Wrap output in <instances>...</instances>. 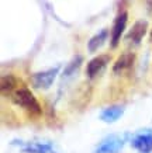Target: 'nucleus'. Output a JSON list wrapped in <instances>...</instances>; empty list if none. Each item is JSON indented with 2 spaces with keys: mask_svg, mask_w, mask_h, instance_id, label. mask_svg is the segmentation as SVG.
Returning a JSON list of instances; mask_svg holds the SVG:
<instances>
[{
  "mask_svg": "<svg viewBox=\"0 0 152 153\" xmlns=\"http://www.w3.org/2000/svg\"><path fill=\"white\" fill-rule=\"evenodd\" d=\"M134 58H135L134 53H123L118 59L115 60L114 66H113V72L115 74H118V73H123L124 70L130 69L134 63Z\"/></svg>",
  "mask_w": 152,
  "mask_h": 153,
  "instance_id": "9d476101",
  "label": "nucleus"
},
{
  "mask_svg": "<svg viewBox=\"0 0 152 153\" xmlns=\"http://www.w3.org/2000/svg\"><path fill=\"white\" fill-rule=\"evenodd\" d=\"M16 86H17V79H16L14 76H11V74L3 76L1 80H0V90H1V94H3V96L14 93V91H16Z\"/></svg>",
  "mask_w": 152,
  "mask_h": 153,
  "instance_id": "f8f14e48",
  "label": "nucleus"
},
{
  "mask_svg": "<svg viewBox=\"0 0 152 153\" xmlns=\"http://www.w3.org/2000/svg\"><path fill=\"white\" fill-rule=\"evenodd\" d=\"M109 60H110V56L109 55H100V56H97V58H93L88 63V66H86V74H88V77L93 79L99 73H101L103 69L107 66Z\"/></svg>",
  "mask_w": 152,
  "mask_h": 153,
  "instance_id": "423d86ee",
  "label": "nucleus"
},
{
  "mask_svg": "<svg viewBox=\"0 0 152 153\" xmlns=\"http://www.w3.org/2000/svg\"><path fill=\"white\" fill-rule=\"evenodd\" d=\"M13 102L17 105L23 107L24 110L31 114V115H41V105L37 101V98L34 97V94L28 90V88H17L11 96Z\"/></svg>",
  "mask_w": 152,
  "mask_h": 153,
  "instance_id": "f257e3e1",
  "label": "nucleus"
},
{
  "mask_svg": "<svg viewBox=\"0 0 152 153\" xmlns=\"http://www.w3.org/2000/svg\"><path fill=\"white\" fill-rule=\"evenodd\" d=\"M124 114V107L123 105H113L109 107L106 110L100 112V120L107 124H113L115 121H118Z\"/></svg>",
  "mask_w": 152,
  "mask_h": 153,
  "instance_id": "6e6552de",
  "label": "nucleus"
},
{
  "mask_svg": "<svg viewBox=\"0 0 152 153\" xmlns=\"http://www.w3.org/2000/svg\"><path fill=\"white\" fill-rule=\"evenodd\" d=\"M80 63H82V56H76L69 65L66 66V69H65V72H64V76H70L75 70H78V68L80 66Z\"/></svg>",
  "mask_w": 152,
  "mask_h": 153,
  "instance_id": "ddd939ff",
  "label": "nucleus"
},
{
  "mask_svg": "<svg viewBox=\"0 0 152 153\" xmlns=\"http://www.w3.org/2000/svg\"><path fill=\"white\" fill-rule=\"evenodd\" d=\"M131 146L139 153L152 152V129H142L131 139Z\"/></svg>",
  "mask_w": 152,
  "mask_h": 153,
  "instance_id": "7ed1b4c3",
  "label": "nucleus"
},
{
  "mask_svg": "<svg viewBox=\"0 0 152 153\" xmlns=\"http://www.w3.org/2000/svg\"><path fill=\"white\" fill-rule=\"evenodd\" d=\"M127 20H128L127 13H120L117 16L114 25H113V30H111V47L113 48H115L118 45L121 35H123L125 27H127Z\"/></svg>",
  "mask_w": 152,
  "mask_h": 153,
  "instance_id": "39448f33",
  "label": "nucleus"
},
{
  "mask_svg": "<svg viewBox=\"0 0 152 153\" xmlns=\"http://www.w3.org/2000/svg\"><path fill=\"white\" fill-rule=\"evenodd\" d=\"M151 38H152V31H151Z\"/></svg>",
  "mask_w": 152,
  "mask_h": 153,
  "instance_id": "4468645a",
  "label": "nucleus"
},
{
  "mask_svg": "<svg viewBox=\"0 0 152 153\" xmlns=\"http://www.w3.org/2000/svg\"><path fill=\"white\" fill-rule=\"evenodd\" d=\"M24 153H55L52 145L41 143V142H28L23 145Z\"/></svg>",
  "mask_w": 152,
  "mask_h": 153,
  "instance_id": "1a4fd4ad",
  "label": "nucleus"
},
{
  "mask_svg": "<svg viewBox=\"0 0 152 153\" xmlns=\"http://www.w3.org/2000/svg\"><path fill=\"white\" fill-rule=\"evenodd\" d=\"M130 139V134H113L101 140L93 153H120Z\"/></svg>",
  "mask_w": 152,
  "mask_h": 153,
  "instance_id": "f03ea898",
  "label": "nucleus"
},
{
  "mask_svg": "<svg viewBox=\"0 0 152 153\" xmlns=\"http://www.w3.org/2000/svg\"><path fill=\"white\" fill-rule=\"evenodd\" d=\"M58 72H59V68H54V69H48L45 72H38V73L32 74L31 77L32 86L35 88H40V90L51 87V84L54 83Z\"/></svg>",
  "mask_w": 152,
  "mask_h": 153,
  "instance_id": "20e7f679",
  "label": "nucleus"
},
{
  "mask_svg": "<svg viewBox=\"0 0 152 153\" xmlns=\"http://www.w3.org/2000/svg\"><path fill=\"white\" fill-rule=\"evenodd\" d=\"M107 35H109L107 30H103V31H100L99 34H96L94 37L90 38V39H89V42H88L89 52H96L99 48L103 47V44H104V42H106V39H107Z\"/></svg>",
  "mask_w": 152,
  "mask_h": 153,
  "instance_id": "9b49d317",
  "label": "nucleus"
},
{
  "mask_svg": "<svg viewBox=\"0 0 152 153\" xmlns=\"http://www.w3.org/2000/svg\"><path fill=\"white\" fill-rule=\"evenodd\" d=\"M147 30H148L147 21H145V20H138V21L131 27L128 35H127V39L134 42V44H139V42L142 41L144 35L147 34Z\"/></svg>",
  "mask_w": 152,
  "mask_h": 153,
  "instance_id": "0eeeda50",
  "label": "nucleus"
}]
</instances>
